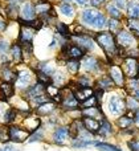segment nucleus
I'll use <instances>...</instances> for the list:
<instances>
[{"label":"nucleus","mask_w":139,"mask_h":151,"mask_svg":"<svg viewBox=\"0 0 139 151\" xmlns=\"http://www.w3.org/2000/svg\"><path fill=\"white\" fill-rule=\"evenodd\" d=\"M103 1H105V0H92V5L93 7H100Z\"/></svg>","instance_id":"864d4df0"},{"label":"nucleus","mask_w":139,"mask_h":151,"mask_svg":"<svg viewBox=\"0 0 139 151\" xmlns=\"http://www.w3.org/2000/svg\"><path fill=\"white\" fill-rule=\"evenodd\" d=\"M11 139L9 137V127H7L5 125H0V142L5 143Z\"/></svg>","instance_id":"2f4dec72"},{"label":"nucleus","mask_w":139,"mask_h":151,"mask_svg":"<svg viewBox=\"0 0 139 151\" xmlns=\"http://www.w3.org/2000/svg\"><path fill=\"white\" fill-rule=\"evenodd\" d=\"M39 69H40V72H42V73H45L48 76H50L53 73V66L50 65L49 63H40L39 64Z\"/></svg>","instance_id":"58836bf2"},{"label":"nucleus","mask_w":139,"mask_h":151,"mask_svg":"<svg viewBox=\"0 0 139 151\" xmlns=\"http://www.w3.org/2000/svg\"><path fill=\"white\" fill-rule=\"evenodd\" d=\"M34 9H36V13H39V15H44L47 16L49 12H52V5L49 4L48 1H40V3H36V5H34Z\"/></svg>","instance_id":"aec40b11"},{"label":"nucleus","mask_w":139,"mask_h":151,"mask_svg":"<svg viewBox=\"0 0 139 151\" xmlns=\"http://www.w3.org/2000/svg\"><path fill=\"white\" fill-rule=\"evenodd\" d=\"M76 1H77V4L78 5H85L87 3V0H76Z\"/></svg>","instance_id":"4d7b16f0"},{"label":"nucleus","mask_w":139,"mask_h":151,"mask_svg":"<svg viewBox=\"0 0 139 151\" xmlns=\"http://www.w3.org/2000/svg\"><path fill=\"white\" fill-rule=\"evenodd\" d=\"M16 81H17L16 83H17L19 88H21V89H23V88H27V86L31 83V81H32V74H31V72L27 70V69H24V70L19 72Z\"/></svg>","instance_id":"1a4fd4ad"},{"label":"nucleus","mask_w":139,"mask_h":151,"mask_svg":"<svg viewBox=\"0 0 139 151\" xmlns=\"http://www.w3.org/2000/svg\"><path fill=\"white\" fill-rule=\"evenodd\" d=\"M66 68H68V70L70 74H76L80 69L78 60H69L68 63H66Z\"/></svg>","instance_id":"473e14b6"},{"label":"nucleus","mask_w":139,"mask_h":151,"mask_svg":"<svg viewBox=\"0 0 139 151\" xmlns=\"http://www.w3.org/2000/svg\"><path fill=\"white\" fill-rule=\"evenodd\" d=\"M37 81H39V83H41V85L44 86H48L52 83V78H50V76L42 73V72H37Z\"/></svg>","instance_id":"7c9ffc66"},{"label":"nucleus","mask_w":139,"mask_h":151,"mask_svg":"<svg viewBox=\"0 0 139 151\" xmlns=\"http://www.w3.org/2000/svg\"><path fill=\"white\" fill-rule=\"evenodd\" d=\"M126 109V104H125V99L121 98L118 96H113L109 99V110L113 115H119L125 111Z\"/></svg>","instance_id":"20e7f679"},{"label":"nucleus","mask_w":139,"mask_h":151,"mask_svg":"<svg viewBox=\"0 0 139 151\" xmlns=\"http://www.w3.org/2000/svg\"><path fill=\"white\" fill-rule=\"evenodd\" d=\"M95 41L103 49V52L109 56V57H114L117 56L119 48L117 45V41L114 39L113 33L111 32H100V33L95 35Z\"/></svg>","instance_id":"f257e3e1"},{"label":"nucleus","mask_w":139,"mask_h":151,"mask_svg":"<svg viewBox=\"0 0 139 151\" xmlns=\"http://www.w3.org/2000/svg\"><path fill=\"white\" fill-rule=\"evenodd\" d=\"M56 44H57V41H56V40H53V41H52V44H50L49 47H50V48H53V47H56Z\"/></svg>","instance_id":"13d9d810"},{"label":"nucleus","mask_w":139,"mask_h":151,"mask_svg":"<svg viewBox=\"0 0 139 151\" xmlns=\"http://www.w3.org/2000/svg\"><path fill=\"white\" fill-rule=\"evenodd\" d=\"M23 47H21L20 44H13L12 47H11V55H12V58L16 61V63H19V61H21V58H23Z\"/></svg>","instance_id":"a878e982"},{"label":"nucleus","mask_w":139,"mask_h":151,"mask_svg":"<svg viewBox=\"0 0 139 151\" xmlns=\"http://www.w3.org/2000/svg\"><path fill=\"white\" fill-rule=\"evenodd\" d=\"M106 9H107V12L110 13L111 17H114V19H119V17H121V12H119V9L115 7V5L107 4V5H106Z\"/></svg>","instance_id":"ea45409f"},{"label":"nucleus","mask_w":139,"mask_h":151,"mask_svg":"<svg viewBox=\"0 0 139 151\" xmlns=\"http://www.w3.org/2000/svg\"><path fill=\"white\" fill-rule=\"evenodd\" d=\"M53 82H54V85H62L64 82H65V77H64L62 73H60V72H57V73L54 74V77H53Z\"/></svg>","instance_id":"49530a36"},{"label":"nucleus","mask_w":139,"mask_h":151,"mask_svg":"<svg viewBox=\"0 0 139 151\" xmlns=\"http://www.w3.org/2000/svg\"><path fill=\"white\" fill-rule=\"evenodd\" d=\"M42 138V135L40 133H34L31 135V139H29V142H36V141H40V139Z\"/></svg>","instance_id":"8fccbe9b"},{"label":"nucleus","mask_w":139,"mask_h":151,"mask_svg":"<svg viewBox=\"0 0 139 151\" xmlns=\"http://www.w3.org/2000/svg\"><path fill=\"white\" fill-rule=\"evenodd\" d=\"M34 37V28L31 27H25L24 25L20 31V41L23 44H32Z\"/></svg>","instance_id":"9d476101"},{"label":"nucleus","mask_w":139,"mask_h":151,"mask_svg":"<svg viewBox=\"0 0 139 151\" xmlns=\"http://www.w3.org/2000/svg\"><path fill=\"white\" fill-rule=\"evenodd\" d=\"M0 90H1V93L4 94L5 98H9V97L13 96V86L11 82H4L0 85Z\"/></svg>","instance_id":"c85d7f7f"},{"label":"nucleus","mask_w":139,"mask_h":151,"mask_svg":"<svg viewBox=\"0 0 139 151\" xmlns=\"http://www.w3.org/2000/svg\"><path fill=\"white\" fill-rule=\"evenodd\" d=\"M82 115L87 118H93V119H105L103 118V113L101 110V107L94 106V107H86L82 110Z\"/></svg>","instance_id":"f8f14e48"},{"label":"nucleus","mask_w":139,"mask_h":151,"mask_svg":"<svg viewBox=\"0 0 139 151\" xmlns=\"http://www.w3.org/2000/svg\"><path fill=\"white\" fill-rule=\"evenodd\" d=\"M9 137L11 141L13 142H24L25 139H28L31 137V131H28L27 129H20L17 126H11Z\"/></svg>","instance_id":"39448f33"},{"label":"nucleus","mask_w":139,"mask_h":151,"mask_svg":"<svg viewBox=\"0 0 139 151\" xmlns=\"http://www.w3.org/2000/svg\"><path fill=\"white\" fill-rule=\"evenodd\" d=\"M54 109H56V104H54V102L48 101V102L41 104L39 107H37V113H39L40 115H49Z\"/></svg>","instance_id":"6ab92c4d"},{"label":"nucleus","mask_w":139,"mask_h":151,"mask_svg":"<svg viewBox=\"0 0 139 151\" xmlns=\"http://www.w3.org/2000/svg\"><path fill=\"white\" fill-rule=\"evenodd\" d=\"M36 16L34 5L31 1H25L20 8V17L21 20H33Z\"/></svg>","instance_id":"423d86ee"},{"label":"nucleus","mask_w":139,"mask_h":151,"mask_svg":"<svg viewBox=\"0 0 139 151\" xmlns=\"http://www.w3.org/2000/svg\"><path fill=\"white\" fill-rule=\"evenodd\" d=\"M111 131H113L111 130V125L106 119H102V123H101L98 134H101V135H107V134H111Z\"/></svg>","instance_id":"72a5a7b5"},{"label":"nucleus","mask_w":139,"mask_h":151,"mask_svg":"<svg viewBox=\"0 0 139 151\" xmlns=\"http://www.w3.org/2000/svg\"><path fill=\"white\" fill-rule=\"evenodd\" d=\"M64 1H65V3H69V1H70V0H64Z\"/></svg>","instance_id":"052dcab7"},{"label":"nucleus","mask_w":139,"mask_h":151,"mask_svg":"<svg viewBox=\"0 0 139 151\" xmlns=\"http://www.w3.org/2000/svg\"><path fill=\"white\" fill-rule=\"evenodd\" d=\"M109 74H110V78L114 81V83H115V85L123 86V83H125V76H123V70H122L119 66L111 65L110 69H109Z\"/></svg>","instance_id":"0eeeda50"},{"label":"nucleus","mask_w":139,"mask_h":151,"mask_svg":"<svg viewBox=\"0 0 139 151\" xmlns=\"http://www.w3.org/2000/svg\"><path fill=\"white\" fill-rule=\"evenodd\" d=\"M117 45H118V48H121V49H129V48L134 47L135 44V39L134 36H133L130 32H126V31H121L119 33H117Z\"/></svg>","instance_id":"f03ea898"},{"label":"nucleus","mask_w":139,"mask_h":151,"mask_svg":"<svg viewBox=\"0 0 139 151\" xmlns=\"http://www.w3.org/2000/svg\"><path fill=\"white\" fill-rule=\"evenodd\" d=\"M126 25L129 28V32L131 35H135V36L139 37V19H127Z\"/></svg>","instance_id":"393cba45"},{"label":"nucleus","mask_w":139,"mask_h":151,"mask_svg":"<svg viewBox=\"0 0 139 151\" xmlns=\"http://www.w3.org/2000/svg\"><path fill=\"white\" fill-rule=\"evenodd\" d=\"M114 81L110 78V76H105V77H102V78H100V80L97 81V86H98V89L100 90H102V91H105V90H111V89L114 88Z\"/></svg>","instance_id":"dca6fc26"},{"label":"nucleus","mask_w":139,"mask_h":151,"mask_svg":"<svg viewBox=\"0 0 139 151\" xmlns=\"http://www.w3.org/2000/svg\"><path fill=\"white\" fill-rule=\"evenodd\" d=\"M97 102H98V99H97V97H90V98H87L86 101H84V104H82V106H84V109H86V107H94V106H97Z\"/></svg>","instance_id":"a18cd8bd"},{"label":"nucleus","mask_w":139,"mask_h":151,"mask_svg":"<svg viewBox=\"0 0 139 151\" xmlns=\"http://www.w3.org/2000/svg\"><path fill=\"white\" fill-rule=\"evenodd\" d=\"M82 66L85 68V70L87 72H95L100 69V64H98V60L92 56H86L82 60Z\"/></svg>","instance_id":"ddd939ff"},{"label":"nucleus","mask_w":139,"mask_h":151,"mask_svg":"<svg viewBox=\"0 0 139 151\" xmlns=\"http://www.w3.org/2000/svg\"><path fill=\"white\" fill-rule=\"evenodd\" d=\"M40 125H41V122H40L39 118H25V121H24V127L31 133L36 131L40 127Z\"/></svg>","instance_id":"4be33fe9"},{"label":"nucleus","mask_w":139,"mask_h":151,"mask_svg":"<svg viewBox=\"0 0 139 151\" xmlns=\"http://www.w3.org/2000/svg\"><path fill=\"white\" fill-rule=\"evenodd\" d=\"M135 121H137V122L139 123V111L137 113V114H135Z\"/></svg>","instance_id":"bf43d9fd"},{"label":"nucleus","mask_w":139,"mask_h":151,"mask_svg":"<svg viewBox=\"0 0 139 151\" xmlns=\"http://www.w3.org/2000/svg\"><path fill=\"white\" fill-rule=\"evenodd\" d=\"M1 151H16V149L13 146H5L4 149H1Z\"/></svg>","instance_id":"5fc2aeb1"},{"label":"nucleus","mask_w":139,"mask_h":151,"mask_svg":"<svg viewBox=\"0 0 139 151\" xmlns=\"http://www.w3.org/2000/svg\"><path fill=\"white\" fill-rule=\"evenodd\" d=\"M127 146L130 147L131 151H139V139H133V141L127 142Z\"/></svg>","instance_id":"de8ad7c7"},{"label":"nucleus","mask_w":139,"mask_h":151,"mask_svg":"<svg viewBox=\"0 0 139 151\" xmlns=\"http://www.w3.org/2000/svg\"><path fill=\"white\" fill-rule=\"evenodd\" d=\"M68 137H69V127H66V126L58 127L53 134V141L57 145H64Z\"/></svg>","instance_id":"9b49d317"},{"label":"nucleus","mask_w":139,"mask_h":151,"mask_svg":"<svg viewBox=\"0 0 139 151\" xmlns=\"http://www.w3.org/2000/svg\"><path fill=\"white\" fill-rule=\"evenodd\" d=\"M73 40L77 42V47H80L82 50H92L94 44H93V40L90 39L86 35H81V36H74Z\"/></svg>","instance_id":"6e6552de"},{"label":"nucleus","mask_w":139,"mask_h":151,"mask_svg":"<svg viewBox=\"0 0 139 151\" xmlns=\"http://www.w3.org/2000/svg\"><path fill=\"white\" fill-rule=\"evenodd\" d=\"M133 122H134V121H133V118H131V117L123 115V117L118 118V121H117V125H118V127H119V129H127Z\"/></svg>","instance_id":"c756f323"},{"label":"nucleus","mask_w":139,"mask_h":151,"mask_svg":"<svg viewBox=\"0 0 139 151\" xmlns=\"http://www.w3.org/2000/svg\"><path fill=\"white\" fill-rule=\"evenodd\" d=\"M66 55L70 57V60H80V58H84V50L77 45H69Z\"/></svg>","instance_id":"f3484780"},{"label":"nucleus","mask_w":139,"mask_h":151,"mask_svg":"<svg viewBox=\"0 0 139 151\" xmlns=\"http://www.w3.org/2000/svg\"><path fill=\"white\" fill-rule=\"evenodd\" d=\"M115 4H117V7H119V8H126L127 7L126 0H115Z\"/></svg>","instance_id":"3c124183"},{"label":"nucleus","mask_w":139,"mask_h":151,"mask_svg":"<svg viewBox=\"0 0 139 151\" xmlns=\"http://www.w3.org/2000/svg\"><path fill=\"white\" fill-rule=\"evenodd\" d=\"M82 123H84L85 129L87 131H90L92 134L94 133H98L100 131V127H101V123L98 122L97 119H93V118H87V117H84L82 119Z\"/></svg>","instance_id":"4468645a"},{"label":"nucleus","mask_w":139,"mask_h":151,"mask_svg":"<svg viewBox=\"0 0 139 151\" xmlns=\"http://www.w3.org/2000/svg\"><path fill=\"white\" fill-rule=\"evenodd\" d=\"M62 106L65 110H76L80 107V101L76 98V97H70V98H66V99H62Z\"/></svg>","instance_id":"412c9836"},{"label":"nucleus","mask_w":139,"mask_h":151,"mask_svg":"<svg viewBox=\"0 0 139 151\" xmlns=\"http://www.w3.org/2000/svg\"><path fill=\"white\" fill-rule=\"evenodd\" d=\"M60 11L66 17H73L74 16V8L72 7L69 3H62V4L60 5Z\"/></svg>","instance_id":"cd10ccee"},{"label":"nucleus","mask_w":139,"mask_h":151,"mask_svg":"<svg viewBox=\"0 0 139 151\" xmlns=\"http://www.w3.org/2000/svg\"><path fill=\"white\" fill-rule=\"evenodd\" d=\"M0 151H1V150H0Z\"/></svg>","instance_id":"680f3d73"},{"label":"nucleus","mask_w":139,"mask_h":151,"mask_svg":"<svg viewBox=\"0 0 139 151\" xmlns=\"http://www.w3.org/2000/svg\"><path fill=\"white\" fill-rule=\"evenodd\" d=\"M3 78H4L5 82H12V81H15L17 78V74L13 73L11 69H4L3 70Z\"/></svg>","instance_id":"c9c22d12"},{"label":"nucleus","mask_w":139,"mask_h":151,"mask_svg":"<svg viewBox=\"0 0 139 151\" xmlns=\"http://www.w3.org/2000/svg\"><path fill=\"white\" fill-rule=\"evenodd\" d=\"M82 129H85L84 123L80 122V121H74V122L69 126V135H70L72 138H77Z\"/></svg>","instance_id":"b1692460"},{"label":"nucleus","mask_w":139,"mask_h":151,"mask_svg":"<svg viewBox=\"0 0 139 151\" xmlns=\"http://www.w3.org/2000/svg\"><path fill=\"white\" fill-rule=\"evenodd\" d=\"M107 25H109V31H110L111 33H118V29H119V27H121V24H119L118 19L111 17L110 20H109Z\"/></svg>","instance_id":"f704fd0d"},{"label":"nucleus","mask_w":139,"mask_h":151,"mask_svg":"<svg viewBox=\"0 0 139 151\" xmlns=\"http://www.w3.org/2000/svg\"><path fill=\"white\" fill-rule=\"evenodd\" d=\"M100 15L98 11H94V9H85L82 12V21L86 24H93V21L95 20V17Z\"/></svg>","instance_id":"5701e85b"},{"label":"nucleus","mask_w":139,"mask_h":151,"mask_svg":"<svg viewBox=\"0 0 139 151\" xmlns=\"http://www.w3.org/2000/svg\"><path fill=\"white\" fill-rule=\"evenodd\" d=\"M131 94H133V97H134L135 99H138V101H139V86H138V88H135V89H133Z\"/></svg>","instance_id":"603ef678"},{"label":"nucleus","mask_w":139,"mask_h":151,"mask_svg":"<svg viewBox=\"0 0 139 151\" xmlns=\"http://www.w3.org/2000/svg\"><path fill=\"white\" fill-rule=\"evenodd\" d=\"M56 29H57V32L61 36L69 37V29H68V27L65 25V23H57L56 24Z\"/></svg>","instance_id":"a19ab883"},{"label":"nucleus","mask_w":139,"mask_h":151,"mask_svg":"<svg viewBox=\"0 0 139 151\" xmlns=\"http://www.w3.org/2000/svg\"><path fill=\"white\" fill-rule=\"evenodd\" d=\"M8 50V42L7 41H0V52H1V55H5V52Z\"/></svg>","instance_id":"09e8293b"},{"label":"nucleus","mask_w":139,"mask_h":151,"mask_svg":"<svg viewBox=\"0 0 139 151\" xmlns=\"http://www.w3.org/2000/svg\"><path fill=\"white\" fill-rule=\"evenodd\" d=\"M92 25H93V27H95V28H98V29L102 28V27H105V25H106V17L100 12V15H98L97 17H95V20L93 21Z\"/></svg>","instance_id":"e433bc0d"},{"label":"nucleus","mask_w":139,"mask_h":151,"mask_svg":"<svg viewBox=\"0 0 139 151\" xmlns=\"http://www.w3.org/2000/svg\"><path fill=\"white\" fill-rule=\"evenodd\" d=\"M95 146H97V149L101 150V151H121L119 147L111 146V145H106V143H97Z\"/></svg>","instance_id":"37998d69"},{"label":"nucleus","mask_w":139,"mask_h":151,"mask_svg":"<svg viewBox=\"0 0 139 151\" xmlns=\"http://www.w3.org/2000/svg\"><path fill=\"white\" fill-rule=\"evenodd\" d=\"M44 93H45L44 85H41V83H36L34 86H31V89L27 91V97L34 99V98H37V97H40V96H44Z\"/></svg>","instance_id":"a211bd4d"},{"label":"nucleus","mask_w":139,"mask_h":151,"mask_svg":"<svg viewBox=\"0 0 139 151\" xmlns=\"http://www.w3.org/2000/svg\"><path fill=\"white\" fill-rule=\"evenodd\" d=\"M77 88H90V78L86 76H81L80 80L77 81Z\"/></svg>","instance_id":"79ce46f5"},{"label":"nucleus","mask_w":139,"mask_h":151,"mask_svg":"<svg viewBox=\"0 0 139 151\" xmlns=\"http://www.w3.org/2000/svg\"><path fill=\"white\" fill-rule=\"evenodd\" d=\"M126 102H127V107H129L130 110H138L139 109V101L135 99L134 97H129V98L126 99Z\"/></svg>","instance_id":"c03bdc74"},{"label":"nucleus","mask_w":139,"mask_h":151,"mask_svg":"<svg viewBox=\"0 0 139 151\" xmlns=\"http://www.w3.org/2000/svg\"><path fill=\"white\" fill-rule=\"evenodd\" d=\"M93 94H94V91H93L92 88H77L76 90H74V97H76L78 101H86Z\"/></svg>","instance_id":"2eb2a0df"},{"label":"nucleus","mask_w":139,"mask_h":151,"mask_svg":"<svg viewBox=\"0 0 139 151\" xmlns=\"http://www.w3.org/2000/svg\"><path fill=\"white\" fill-rule=\"evenodd\" d=\"M127 15L131 19H139V1H131L127 7Z\"/></svg>","instance_id":"bb28decb"},{"label":"nucleus","mask_w":139,"mask_h":151,"mask_svg":"<svg viewBox=\"0 0 139 151\" xmlns=\"http://www.w3.org/2000/svg\"><path fill=\"white\" fill-rule=\"evenodd\" d=\"M122 69H123V73L129 78H135L138 76V70H139V64L137 58L133 57L126 58L123 61V64H122Z\"/></svg>","instance_id":"7ed1b4c3"},{"label":"nucleus","mask_w":139,"mask_h":151,"mask_svg":"<svg viewBox=\"0 0 139 151\" xmlns=\"http://www.w3.org/2000/svg\"><path fill=\"white\" fill-rule=\"evenodd\" d=\"M7 12H8V16H9L11 19H16V17H17V12H19L17 4H16L15 1H12L9 5H8Z\"/></svg>","instance_id":"4c0bfd02"},{"label":"nucleus","mask_w":139,"mask_h":151,"mask_svg":"<svg viewBox=\"0 0 139 151\" xmlns=\"http://www.w3.org/2000/svg\"><path fill=\"white\" fill-rule=\"evenodd\" d=\"M7 28V23H5L4 20H0V31H3V29Z\"/></svg>","instance_id":"6e6d98bb"}]
</instances>
